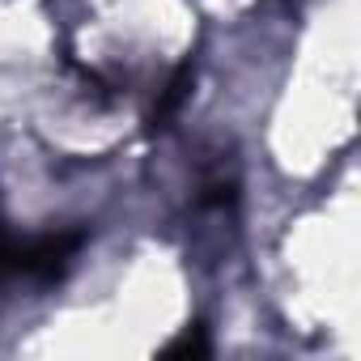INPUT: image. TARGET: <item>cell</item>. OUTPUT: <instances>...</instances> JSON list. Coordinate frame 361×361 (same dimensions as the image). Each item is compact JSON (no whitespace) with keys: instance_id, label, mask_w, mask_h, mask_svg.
Listing matches in <instances>:
<instances>
[{"instance_id":"1","label":"cell","mask_w":361,"mask_h":361,"mask_svg":"<svg viewBox=\"0 0 361 361\" xmlns=\"http://www.w3.org/2000/svg\"><path fill=\"white\" fill-rule=\"evenodd\" d=\"M178 353H192V357H204V353H209V340H204V327H200V323L188 327L178 340L166 344V357H178Z\"/></svg>"}]
</instances>
